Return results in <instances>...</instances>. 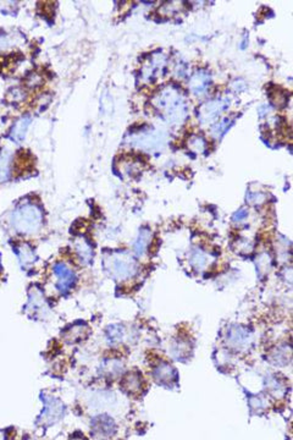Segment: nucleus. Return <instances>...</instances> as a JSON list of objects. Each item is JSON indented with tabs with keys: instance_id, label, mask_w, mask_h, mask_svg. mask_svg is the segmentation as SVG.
<instances>
[{
	"instance_id": "393cba45",
	"label": "nucleus",
	"mask_w": 293,
	"mask_h": 440,
	"mask_svg": "<svg viewBox=\"0 0 293 440\" xmlns=\"http://www.w3.org/2000/svg\"><path fill=\"white\" fill-rule=\"evenodd\" d=\"M270 263H271V261H270V257L268 256V254H262V256L258 257L257 266L259 270H262L263 268H264L265 270H268V268L270 267Z\"/></svg>"
},
{
	"instance_id": "412c9836",
	"label": "nucleus",
	"mask_w": 293,
	"mask_h": 440,
	"mask_svg": "<svg viewBox=\"0 0 293 440\" xmlns=\"http://www.w3.org/2000/svg\"><path fill=\"white\" fill-rule=\"evenodd\" d=\"M230 125H231L230 119H224L223 121H220V122L216 123V125L214 126L213 130H211V135H213V137H215V138L221 137V136L225 133V131L230 127Z\"/></svg>"
},
{
	"instance_id": "4be33fe9",
	"label": "nucleus",
	"mask_w": 293,
	"mask_h": 440,
	"mask_svg": "<svg viewBox=\"0 0 293 440\" xmlns=\"http://www.w3.org/2000/svg\"><path fill=\"white\" fill-rule=\"evenodd\" d=\"M265 198H267V196H265V194H263V192H257V191L252 192L250 191V192H248V195H247L248 203L252 204V206H257V204L263 203V202L265 201Z\"/></svg>"
},
{
	"instance_id": "a878e982",
	"label": "nucleus",
	"mask_w": 293,
	"mask_h": 440,
	"mask_svg": "<svg viewBox=\"0 0 293 440\" xmlns=\"http://www.w3.org/2000/svg\"><path fill=\"white\" fill-rule=\"evenodd\" d=\"M246 217H247V211H246V209H241V211H238L237 213L233 216V220H235V221H241V220L245 219Z\"/></svg>"
},
{
	"instance_id": "a211bd4d",
	"label": "nucleus",
	"mask_w": 293,
	"mask_h": 440,
	"mask_svg": "<svg viewBox=\"0 0 293 440\" xmlns=\"http://www.w3.org/2000/svg\"><path fill=\"white\" fill-rule=\"evenodd\" d=\"M187 146L194 153H203L205 150V140L201 136H192L187 141Z\"/></svg>"
},
{
	"instance_id": "f3484780",
	"label": "nucleus",
	"mask_w": 293,
	"mask_h": 440,
	"mask_svg": "<svg viewBox=\"0 0 293 440\" xmlns=\"http://www.w3.org/2000/svg\"><path fill=\"white\" fill-rule=\"evenodd\" d=\"M76 251H77L78 257H80L83 263H88L92 259V248H90V246L86 241L78 242L76 244Z\"/></svg>"
},
{
	"instance_id": "423d86ee",
	"label": "nucleus",
	"mask_w": 293,
	"mask_h": 440,
	"mask_svg": "<svg viewBox=\"0 0 293 440\" xmlns=\"http://www.w3.org/2000/svg\"><path fill=\"white\" fill-rule=\"evenodd\" d=\"M210 86V76L206 71H197L189 81V88L194 96H202L208 91Z\"/></svg>"
},
{
	"instance_id": "39448f33",
	"label": "nucleus",
	"mask_w": 293,
	"mask_h": 440,
	"mask_svg": "<svg viewBox=\"0 0 293 440\" xmlns=\"http://www.w3.org/2000/svg\"><path fill=\"white\" fill-rule=\"evenodd\" d=\"M228 105L227 100L224 99V98H219V99H213L209 100V102L204 103L198 111V120L202 125H208V123L214 122L216 119L220 116V114L226 109V107Z\"/></svg>"
},
{
	"instance_id": "2eb2a0df",
	"label": "nucleus",
	"mask_w": 293,
	"mask_h": 440,
	"mask_svg": "<svg viewBox=\"0 0 293 440\" xmlns=\"http://www.w3.org/2000/svg\"><path fill=\"white\" fill-rule=\"evenodd\" d=\"M149 239H150V232L148 230H142L138 235V239L137 241L135 242L134 244V249H135V253L137 256H142V254L146 252L148 244H149Z\"/></svg>"
},
{
	"instance_id": "7ed1b4c3",
	"label": "nucleus",
	"mask_w": 293,
	"mask_h": 440,
	"mask_svg": "<svg viewBox=\"0 0 293 440\" xmlns=\"http://www.w3.org/2000/svg\"><path fill=\"white\" fill-rule=\"evenodd\" d=\"M108 269L112 271L115 278L125 280L136 274L137 264L129 254L115 253L108 259Z\"/></svg>"
},
{
	"instance_id": "f8f14e48",
	"label": "nucleus",
	"mask_w": 293,
	"mask_h": 440,
	"mask_svg": "<svg viewBox=\"0 0 293 440\" xmlns=\"http://www.w3.org/2000/svg\"><path fill=\"white\" fill-rule=\"evenodd\" d=\"M162 63H164V59L160 56H154L149 63L147 64L146 68L143 69V73L142 75L147 78V80H150V78L155 77L158 75V73H160L162 69Z\"/></svg>"
},
{
	"instance_id": "aec40b11",
	"label": "nucleus",
	"mask_w": 293,
	"mask_h": 440,
	"mask_svg": "<svg viewBox=\"0 0 293 440\" xmlns=\"http://www.w3.org/2000/svg\"><path fill=\"white\" fill-rule=\"evenodd\" d=\"M141 379L137 374H131L125 379V388L130 392H137L141 390Z\"/></svg>"
},
{
	"instance_id": "b1692460",
	"label": "nucleus",
	"mask_w": 293,
	"mask_h": 440,
	"mask_svg": "<svg viewBox=\"0 0 293 440\" xmlns=\"http://www.w3.org/2000/svg\"><path fill=\"white\" fill-rule=\"evenodd\" d=\"M290 361V353H285V351L282 352L281 350L277 351L274 356H272V363L279 366H285Z\"/></svg>"
},
{
	"instance_id": "6e6552de",
	"label": "nucleus",
	"mask_w": 293,
	"mask_h": 440,
	"mask_svg": "<svg viewBox=\"0 0 293 440\" xmlns=\"http://www.w3.org/2000/svg\"><path fill=\"white\" fill-rule=\"evenodd\" d=\"M46 401H48V404H46L45 410L42 415V421L45 422L46 424H50L63 417L64 406L60 401L55 399H48Z\"/></svg>"
},
{
	"instance_id": "20e7f679",
	"label": "nucleus",
	"mask_w": 293,
	"mask_h": 440,
	"mask_svg": "<svg viewBox=\"0 0 293 440\" xmlns=\"http://www.w3.org/2000/svg\"><path fill=\"white\" fill-rule=\"evenodd\" d=\"M131 145L143 150H158L164 147L166 137L158 130H149L138 132L130 138Z\"/></svg>"
},
{
	"instance_id": "dca6fc26",
	"label": "nucleus",
	"mask_w": 293,
	"mask_h": 440,
	"mask_svg": "<svg viewBox=\"0 0 293 440\" xmlns=\"http://www.w3.org/2000/svg\"><path fill=\"white\" fill-rule=\"evenodd\" d=\"M191 264L197 269H204L209 263V257L201 249H194L191 254Z\"/></svg>"
},
{
	"instance_id": "9d476101",
	"label": "nucleus",
	"mask_w": 293,
	"mask_h": 440,
	"mask_svg": "<svg viewBox=\"0 0 293 440\" xmlns=\"http://www.w3.org/2000/svg\"><path fill=\"white\" fill-rule=\"evenodd\" d=\"M175 377H176V373H175L174 368L169 365H165V363L158 366L154 372L155 382L162 385L170 384L175 379Z\"/></svg>"
},
{
	"instance_id": "4468645a",
	"label": "nucleus",
	"mask_w": 293,
	"mask_h": 440,
	"mask_svg": "<svg viewBox=\"0 0 293 440\" xmlns=\"http://www.w3.org/2000/svg\"><path fill=\"white\" fill-rule=\"evenodd\" d=\"M95 422L97 423L93 424H94V428L99 433H103L104 436H110V434H113L115 432V423L112 419L108 418V417H100Z\"/></svg>"
},
{
	"instance_id": "6ab92c4d",
	"label": "nucleus",
	"mask_w": 293,
	"mask_h": 440,
	"mask_svg": "<svg viewBox=\"0 0 293 440\" xmlns=\"http://www.w3.org/2000/svg\"><path fill=\"white\" fill-rule=\"evenodd\" d=\"M19 257L21 263L23 264H31L33 263L36 257H34L33 251L31 249V247H28L27 244H22L19 247Z\"/></svg>"
},
{
	"instance_id": "5701e85b",
	"label": "nucleus",
	"mask_w": 293,
	"mask_h": 440,
	"mask_svg": "<svg viewBox=\"0 0 293 440\" xmlns=\"http://www.w3.org/2000/svg\"><path fill=\"white\" fill-rule=\"evenodd\" d=\"M108 336L112 341H117V340H121L122 335H124V330L120 325H110L107 330Z\"/></svg>"
},
{
	"instance_id": "f03ea898",
	"label": "nucleus",
	"mask_w": 293,
	"mask_h": 440,
	"mask_svg": "<svg viewBox=\"0 0 293 440\" xmlns=\"http://www.w3.org/2000/svg\"><path fill=\"white\" fill-rule=\"evenodd\" d=\"M41 209L31 203H26L20 206L14 211L11 216V222L15 229L21 234L32 235L38 231L42 226Z\"/></svg>"
},
{
	"instance_id": "0eeeda50",
	"label": "nucleus",
	"mask_w": 293,
	"mask_h": 440,
	"mask_svg": "<svg viewBox=\"0 0 293 440\" xmlns=\"http://www.w3.org/2000/svg\"><path fill=\"white\" fill-rule=\"evenodd\" d=\"M54 273L58 276L59 284L58 288L61 291H68L72 288V285L75 284V275H73L72 271L68 268L64 263H58L54 267Z\"/></svg>"
},
{
	"instance_id": "9b49d317",
	"label": "nucleus",
	"mask_w": 293,
	"mask_h": 440,
	"mask_svg": "<svg viewBox=\"0 0 293 440\" xmlns=\"http://www.w3.org/2000/svg\"><path fill=\"white\" fill-rule=\"evenodd\" d=\"M10 162H11V152L5 148L0 152V182H5L9 179Z\"/></svg>"
},
{
	"instance_id": "f257e3e1",
	"label": "nucleus",
	"mask_w": 293,
	"mask_h": 440,
	"mask_svg": "<svg viewBox=\"0 0 293 440\" xmlns=\"http://www.w3.org/2000/svg\"><path fill=\"white\" fill-rule=\"evenodd\" d=\"M154 105L164 114L165 120L171 125H180L186 119V102L180 91L174 86L164 88L154 98Z\"/></svg>"
},
{
	"instance_id": "1a4fd4ad",
	"label": "nucleus",
	"mask_w": 293,
	"mask_h": 440,
	"mask_svg": "<svg viewBox=\"0 0 293 440\" xmlns=\"http://www.w3.org/2000/svg\"><path fill=\"white\" fill-rule=\"evenodd\" d=\"M228 340L237 348H243L250 342V335L245 328L233 327L228 334Z\"/></svg>"
},
{
	"instance_id": "ddd939ff",
	"label": "nucleus",
	"mask_w": 293,
	"mask_h": 440,
	"mask_svg": "<svg viewBox=\"0 0 293 440\" xmlns=\"http://www.w3.org/2000/svg\"><path fill=\"white\" fill-rule=\"evenodd\" d=\"M29 122H31V119L28 116H23V118L20 119L16 123H15L14 128H12L11 136L15 141H22L26 136L27 128H28Z\"/></svg>"
}]
</instances>
